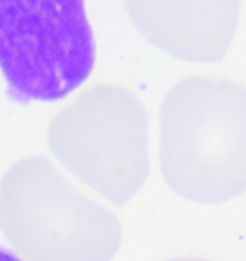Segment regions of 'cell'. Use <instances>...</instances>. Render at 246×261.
<instances>
[{
  "label": "cell",
  "mask_w": 246,
  "mask_h": 261,
  "mask_svg": "<svg viewBox=\"0 0 246 261\" xmlns=\"http://www.w3.org/2000/svg\"><path fill=\"white\" fill-rule=\"evenodd\" d=\"M0 261H21L17 257L16 253L8 252V250H4V248H0Z\"/></svg>",
  "instance_id": "52a82bcc"
},
{
  "label": "cell",
  "mask_w": 246,
  "mask_h": 261,
  "mask_svg": "<svg viewBox=\"0 0 246 261\" xmlns=\"http://www.w3.org/2000/svg\"><path fill=\"white\" fill-rule=\"evenodd\" d=\"M46 137L56 162L112 204H127L146 182V112L125 87L81 90L52 115Z\"/></svg>",
  "instance_id": "3957f363"
},
{
  "label": "cell",
  "mask_w": 246,
  "mask_h": 261,
  "mask_svg": "<svg viewBox=\"0 0 246 261\" xmlns=\"http://www.w3.org/2000/svg\"><path fill=\"white\" fill-rule=\"evenodd\" d=\"M0 234L21 261H112L123 240L114 213L39 155L0 179Z\"/></svg>",
  "instance_id": "7a4b0ae2"
},
{
  "label": "cell",
  "mask_w": 246,
  "mask_h": 261,
  "mask_svg": "<svg viewBox=\"0 0 246 261\" xmlns=\"http://www.w3.org/2000/svg\"><path fill=\"white\" fill-rule=\"evenodd\" d=\"M160 171L194 204L246 192V87L222 77H187L160 108Z\"/></svg>",
  "instance_id": "6da1fadb"
},
{
  "label": "cell",
  "mask_w": 246,
  "mask_h": 261,
  "mask_svg": "<svg viewBox=\"0 0 246 261\" xmlns=\"http://www.w3.org/2000/svg\"><path fill=\"white\" fill-rule=\"evenodd\" d=\"M96 62L85 0H0V71L19 102L77 90Z\"/></svg>",
  "instance_id": "277c9868"
},
{
  "label": "cell",
  "mask_w": 246,
  "mask_h": 261,
  "mask_svg": "<svg viewBox=\"0 0 246 261\" xmlns=\"http://www.w3.org/2000/svg\"><path fill=\"white\" fill-rule=\"evenodd\" d=\"M164 261H212L208 257H200V255H179V257H169Z\"/></svg>",
  "instance_id": "8992f818"
},
{
  "label": "cell",
  "mask_w": 246,
  "mask_h": 261,
  "mask_svg": "<svg viewBox=\"0 0 246 261\" xmlns=\"http://www.w3.org/2000/svg\"><path fill=\"white\" fill-rule=\"evenodd\" d=\"M131 25L152 46L198 64L219 62L237 31L240 0H121Z\"/></svg>",
  "instance_id": "5b68a950"
}]
</instances>
